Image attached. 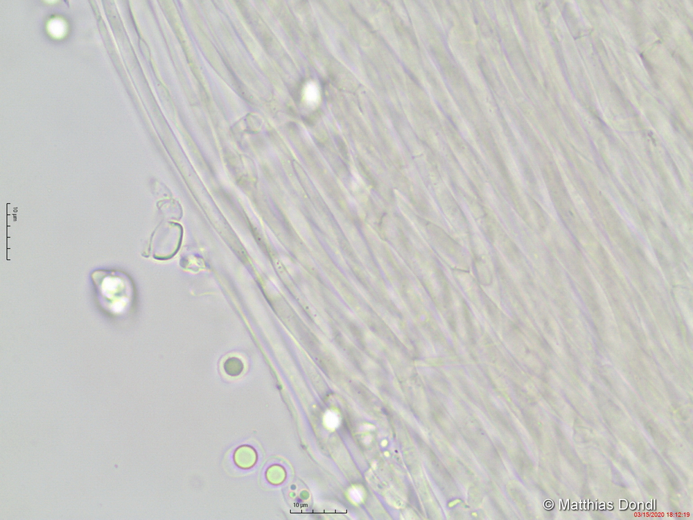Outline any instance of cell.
Here are the masks:
<instances>
[{
    "label": "cell",
    "instance_id": "1",
    "mask_svg": "<svg viewBox=\"0 0 693 520\" xmlns=\"http://www.w3.org/2000/svg\"><path fill=\"white\" fill-rule=\"evenodd\" d=\"M98 303L108 314L124 315L131 306L133 287L125 273L96 270L91 275Z\"/></svg>",
    "mask_w": 693,
    "mask_h": 520
},
{
    "label": "cell",
    "instance_id": "2",
    "mask_svg": "<svg viewBox=\"0 0 693 520\" xmlns=\"http://www.w3.org/2000/svg\"><path fill=\"white\" fill-rule=\"evenodd\" d=\"M304 97L310 105H316L319 99V92L317 85L313 83L306 85L304 89Z\"/></svg>",
    "mask_w": 693,
    "mask_h": 520
}]
</instances>
